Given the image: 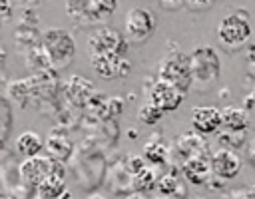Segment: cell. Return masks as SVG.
Wrapping results in <instances>:
<instances>
[{"label": "cell", "mask_w": 255, "mask_h": 199, "mask_svg": "<svg viewBox=\"0 0 255 199\" xmlns=\"http://www.w3.org/2000/svg\"><path fill=\"white\" fill-rule=\"evenodd\" d=\"M64 169V163L62 161H56L52 159L50 155H32V157H26L20 167H18V175L20 179L28 185V187H38L50 173L54 171H62Z\"/></svg>", "instance_id": "obj_5"}, {"label": "cell", "mask_w": 255, "mask_h": 199, "mask_svg": "<svg viewBox=\"0 0 255 199\" xmlns=\"http://www.w3.org/2000/svg\"><path fill=\"white\" fill-rule=\"evenodd\" d=\"M66 14L80 24H92V0H66Z\"/></svg>", "instance_id": "obj_19"}, {"label": "cell", "mask_w": 255, "mask_h": 199, "mask_svg": "<svg viewBox=\"0 0 255 199\" xmlns=\"http://www.w3.org/2000/svg\"><path fill=\"white\" fill-rule=\"evenodd\" d=\"M126 199H149L143 191H131L129 195H126Z\"/></svg>", "instance_id": "obj_28"}, {"label": "cell", "mask_w": 255, "mask_h": 199, "mask_svg": "<svg viewBox=\"0 0 255 199\" xmlns=\"http://www.w3.org/2000/svg\"><path fill=\"white\" fill-rule=\"evenodd\" d=\"M66 98L74 103V105H88L90 100L96 94V86L92 84V80L84 78V76H70L66 86H64Z\"/></svg>", "instance_id": "obj_11"}, {"label": "cell", "mask_w": 255, "mask_h": 199, "mask_svg": "<svg viewBox=\"0 0 255 199\" xmlns=\"http://www.w3.org/2000/svg\"><path fill=\"white\" fill-rule=\"evenodd\" d=\"M209 163H211V173H215L221 179L237 177L243 165L239 153H235L229 147H219L217 151H213V155L209 157Z\"/></svg>", "instance_id": "obj_9"}, {"label": "cell", "mask_w": 255, "mask_h": 199, "mask_svg": "<svg viewBox=\"0 0 255 199\" xmlns=\"http://www.w3.org/2000/svg\"><path fill=\"white\" fill-rule=\"evenodd\" d=\"M0 28H2V14H0Z\"/></svg>", "instance_id": "obj_33"}, {"label": "cell", "mask_w": 255, "mask_h": 199, "mask_svg": "<svg viewBox=\"0 0 255 199\" xmlns=\"http://www.w3.org/2000/svg\"><path fill=\"white\" fill-rule=\"evenodd\" d=\"M157 189H159L161 195H173L175 197V193L181 191V183H179L177 175L165 173V175L157 177Z\"/></svg>", "instance_id": "obj_25"}, {"label": "cell", "mask_w": 255, "mask_h": 199, "mask_svg": "<svg viewBox=\"0 0 255 199\" xmlns=\"http://www.w3.org/2000/svg\"><path fill=\"white\" fill-rule=\"evenodd\" d=\"M88 50L90 54H122L126 56L128 42L116 28H98L88 38Z\"/></svg>", "instance_id": "obj_7"}, {"label": "cell", "mask_w": 255, "mask_h": 199, "mask_svg": "<svg viewBox=\"0 0 255 199\" xmlns=\"http://www.w3.org/2000/svg\"><path fill=\"white\" fill-rule=\"evenodd\" d=\"M191 88L197 92H207L215 86L221 74V62L211 46H197L189 56Z\"/></svg>", "instance_id": "obj_1"}, {"label": "cell", "mask_w": 255, "mask_h": 199, "mask_svg": "<svg viewBox=\"0 0 255 199\" xmlns=\"http://www.w3.org/2000/svg\"><path fill=\"white\" fill-rule=\"evenodd\" d=\"M143 167H145V163H143V157H139V155H131V157L128 159V165H126V169L129 171V175L141 171Z\"/></svg>", "instance_id": "obj_26"}, {"label": "cell", "mask_w": 255, "mask_h": 199, "mask_svg": "<svg viewBox=\"0 0 255 199\" xmlns=\"http://www.w3.org/2000/svg\"><path fill=\"white\" fill-rule=\"evenodd\" d=\"M181 171H183V175H185L187 181H191L195 185H201L211 175L209 157L205 153H197L193 157H187L185 161H181Z\"/></svg>", "instance_id": "obj_13"}, {"label": "cell", "mask_w": 255, "mask_h": 199, "mask_svg": "<svg viewBox=\"0 0 255 199\" xmlns=\"http://www.w3.org/2000/svg\"><path fill=\"white\" fill-rule=\"evenodd\" d=\"M221 125H225L229 131H243L249 125V115L237 105H227L221 109Z\"/></svg>", "instance_id": "obj_16"}, {"label": "cell", "mask_w": 255, "mask_h": 199, "mask_svg": "<svg viewBox=\"0 0 255 199\" xmlns=\"http://www.w3.org/2000/svg\"><path fill=\"white\" fill-rule=\"evenodd\" d=\"M181 2H183V0H161V4H163L165 8H177Z\"/></svg>", "instance_id": "obj_29"}, {"label": "cell", "mask_w": 255, "mask_h": 199, "mask_svg": "<svg viewBox=\"0 0 255 199\" xmlns=\"http://www.w3.org/2000/svg\"><path fill=\"white\" fill-rule=\"evenodd\" d=\"M157 185V175H155V171L151 169V167H143L141 171H137V173H133L131 175V187H133V191H143V193H147L149 189H153Z\"/></svg>", "instance_id": "obj_21"}, {"label": "cell", "mask_w": 255, "mask_h": 199, "mask_svg": "<svg viewBox=\"0 0 255 199\" xmlns=\"http://www.w3.org/2000/svg\"><path fill=\"white\" fill-rule=\"evenodd\" d=\"M44 149V141L36 131H24L16 137V151L22 153L24 157L38 155Z\"/></svg>", "instance_id": "obj_17"}, {"label": "cell", "mask_w": 255, "mask_h": 199, "mask_svg": "<svg viewBox=\"0 0 255 199\" xmlns=\"http://www.w3.org/2000/svg\"><path fill=\"white\" fill-rule=\"evenodd\" d=\"M88 199H106V197H104V195H100V193H94V195H90Z\"/></svg>", "instance_id": "obj_31"}, {"label": "cell", "mask_w": 255, "mask_h": 199, "mask_svg": "<svg viewBox=\"0 0 255 199\" xmlns=\"http://www.w3.org/2000/svg\"><path fill=\"white\" fill-rule=\"evenodd\" d=\"M14 125V115H12V105L6 98H0V149L4 147L10 131Z\"/></svg>", "instance_id": "obj_20"}, {"label": "cell", "mask_w": 255, "mask_h": 199, "mask_svg": "<svg viewBox=\"0 0 255 199\" xmlns=\"http://www.w3.org/2000/svg\"><path fill=\"white\" fill-rule=\"evenodd\" d=\"M118 8V0H92V24L104 22Z\"/></svg>", "instance_id": "obj_23"}, {"label": "cell", "mask_w": 255, "mask_h": 199, "mask_svg": "<svg viewBox=\"0 0 255 199\" xmlns=\"http://www.w3.org/2000/svg\"><path fill=\"white\" fill-rule=\"evenodd\" d=\"M157 28V18L151 10L135 6L126 14V32L133 42H145Z\"/></svg>", "instance_id": "obj_6"}, {"label": "cell", "mask_w": 255, "mask_h": 199, "mask_svg": "<svg viewBox=\"0 0 255 199\" xmlns=\"http://www.w3.org/2000/svg\"><path fill=\"white\" fill-rule=\"evenodd\" d=\"M205 151V143L199 139V133H185L177 139V155L181 157V161H185L187 157H193L197 153Z\"/></svg>", "instance_id": "obj_18"}, {"label": "cell", "mask_w": 255, "mask_h": 199, "mask_svg": "<svg viewBox=\"0 0 255 199\" xmlns=\"http://www.w3.org/2000/svg\"><path fill=\"white\" fill-rule=\"evenodd\" d=\"M161 117H163V111H161L157 105H153L151 101L143 103V105L139 107V111H137V119H139L141 123H145V125H155Z\"/></svg>", "instance_id": "obj_24"}, {"label": "cell", "mask_w": 255, "mask_h": 199, "mask_svg": "<svg viewBox=\"0 0 255 199\" xmlns=\"http://www.w3.org/2000/svg\"><path fill=\"white\" fill-rule=\"evenodd\" d=\"M44 149L48 151V155H50L52 159L64 163L66 159H70V155H72V151H74V145H72V141H70V137H68L66 133H62L60 129H54V131L48 135Z\"/></svg>", "instance_id": "obj_14"}, {"label": "cell", "mask_w": 255, "mask_h": 199, "mask_svg": "<svg viewBox=\"0 0 255 199\" xmlns=\"http://www.w3.org/2000/svg\"><path fill=\"white\" fill-rule=\"evenodd\" d=\"M249 161L255 165V139L249 143Z\"/></svg>", "instance_id": "obj_30"}, {"label": "cell", "mask_w": 255, "mask_h": 199, "mask_svg": "<svg viewBox=\"0 0 255 199\" xmlns=\"http://www.w3.org/2000/svg\"><path fill=\"white\" fill-rule=\"evenodd\" d=\"M90 64L98 76L110 78H124L131 70V62L122 54H90Z\"/></svg>", "instance_id": "obj_8"}, {"label": "cell", "mask_w": 255, "mask_h": 199, "mask_svg": "<svg viewBox=\"0 0 255 199\" xmlns=\"http://www.w3.org/2000/svg\"><path fill=\"white\" fill-rule=\"evenodd\" d=\"M0 199H16V197H12L10 193H0Z\"/></svg>", "instance_id": "obj_32"}, {"label": "cell", "mask_w": 255, "mask_h": 199, "mask_svg": "<svg viewBox=\"0 0 255 199\" xmlns=\"http://www.w3.org/2000/svg\"><path fill=\"white\" fill-rule=\"evenodd\" d=\"M183 96L185 94L181 90H177L175 86H171V84H167L163 80H157L149 90V101L153 105H157L163 113L177 109L181 105V101H183Z\"/></svg>", "instance_id": "obj_10"}, {"label": "cell", "mask_w": 255, "mask_h": 199, "mask_svg": "<svg viewBox=\"0 0 255 199\" xmlns=\"http://www.w3.org/2000/svg\"><path fill=\"white\" fill-rule=\"evenodd\" d=\"M157 80H163L183 94L191 90V70H189V56L183 52H171L159 62Z\"/></svg>", "instance_id": "obj_4"}, {"label": "cell", "mask_w": 255, "mask_h": 199, "mask_svg": "<svg viewBox=\"0 0 255 199\" xmlns=\"http://www.w3.org/2000/svg\"><path fill=\"white\" fill-rule=\"evenodd\" d=\"M42 54L54 70L68 68L76 58V42L64 28H48L42 32Z\"/></svg>", "instance_id": "obj_2"}, {"label": "cell", "mask_w": 255, "mask_h": 199, "mask_svg": "<svg viewBox=\"0 0 255 199\" xmlns=\"http://www.w3.org/2000/svg\"><path fill=\"white\" fill-rule=\"evenodd\" d=\"M191 8H195V10H199V8H209L215 0H185Z\"/></svg>", "instance_id": "obj_27"}, {"label": "cell", "mask_w": 255, "mask_h": 199, "mask_svg": "<svg viewBox=\"0 0 255 199\" xmlns=\"http://www.w3.org/2000/svg\"><path fill=\"white\" fill-rule=\"evenodd\" d=\"M36 189H38V197H42V199H60V195L66 189V173H64V169L50 173Z\"/></svg>", "instance_id": "obj_15"}, {"label": "cell", "mask_w": 255, "mask_h": 199, "mask_svg": "<svg viewBox=\"0 0 255 199\" xmlns=\"http://www.w3.org/2000/svg\"><path fill=\"white\" fill-rule=\"evenodd\" d=\"M249 38H251V24H249V20L243 12L225 16L217 26L219 46L229 54L239 52L241 48H245Z\"/></svg>", "instance_id": "obj_3"}, {"label": "cell", "mask_w": 255, "mask_h": 199, "mask_svg": "<svg viewBox=\"0 0 255 199\" xmlns=\"http://www.w3.org/2000/svg\"><path fill=\"white\" fill-rule=\"evenodd\" d=\"M143 157L151 163H165L167 159V145L159 139V137H151L147 143H145V149H143Z\"/></svg>", "instance_id": "obj_22"}, {"label": "cell", "mask_w": 255, "mask_h": 199, "mask_svg": "<svg viewBox=\"0 0 255 199\" xmlns=\"http://www.w3.org/2000/svg\"><path fill=\"white\" fill-rule=\"evenodd\" d=\"M191 125L197 133H215L221 127V109L199 105L191 109Z\"/></svg>", "instance_id": "obj_12"}, {"label": "cell", "mask_w": 255, "mask_h": 199, "mask_svg": "<svg viewBox=\"0 0 255 199\" xmlns=\"http://www.w3.org/2000/svg\"><path fill=\"white\" fill-rule=\"evenodd\" d=\"M36 199H42V197H36Z\"/></svg>", "instance_id": "obj_34"}]
</instances>
